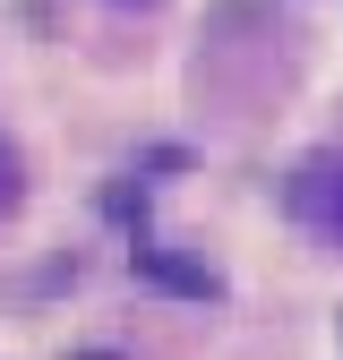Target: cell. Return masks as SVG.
<instances>
[{"instance_id": "cell-2", "label": "cell", "mask_w": 343, "mask_h": 360, "mask_svg": "<svg viewBox=\"0 0 343 360\" xmlns=\"http://www.w3.org/2000/svg\"><path fill=\"white\" fill-rule=\"evenodd\" d=\"M9 198H18V180H9V155H0V206H9Z\"/></svg>"}, {"instance_id": "cell-1", "label": "cell", "mask_w": 343, "mask_h": 360, "mask_svg": "<svg viewBox=\"0 0 343 360\" xmlns=\"http://www.w3.org/2000/svg\"><path fill=\"white\" fill-rule=\"evenodd\" d=\"M292 214L309 223L318 240L343 249V163H309V172H300V180H292Z\"/></svg>"}]
</instances>
